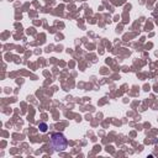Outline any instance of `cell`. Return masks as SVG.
I'll use <instances>...</instances> for the list:
<instances>
[{
  "label": "cell",
  "mask_w": 158,
  "mask_h": 158,
  "mask_svg": "<svg viewBox=\"0 0 158 158\" xmlns=\"http://www.w3.org/2000/svg\"><path fill=\"white\" fill-rule=\"evenodd\" d=\"M51 145L56 151H64L67 148V139L59 132L52 133L51 136Z\"/></svg>",
  "instance_id": "obj_1"
},
{
  "label": "cell",
  "mask_w": 158,
  "mask_h": 158,
  "mask_svg": "<svg viewBox=\"0 0 158 158\" xmlns=\"http://www.w3.org/2000/svg\"><path fill=\"white\" fill-rule=\"evenodd\" d=\"M40 127H41V131H42V132H46V130H47V125L42 124V125L40 126Z\"/></svg>",
  "instance_id": "obj_2"
}]
</instances>
